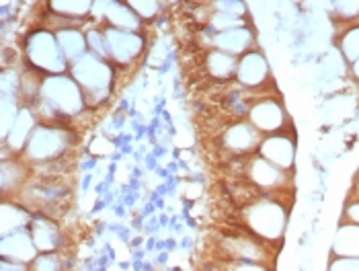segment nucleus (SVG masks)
Here are the masks:
<instances>
[{
    "label": "nucleus",
    "instance_id": "obj_32",
    "mask_svg": "<svg viewBox=\"0 0 359 271\" xmlns=\"http://www.w3.org/2000/svg\"><path fill=\"white\" fill-rule=\"evenodd\" d=\"M349 199H359V175L355 177V183H353V187H351V197Z\"/></svg>",
    "mask_w": 359,
    "mask_h": 271
},
{
    "label": "nucleus",
    "instance_id": "obj_26",
    "mask_svg": "<svg viewBox=\"0 0 359 271\" xmlns=\"http://www.w3.org/2000/svg\"><path fill=\"white\" fill-rule=\"evenodd\" d=\"M86 44H88V54L109 60V52H107V39H105V31L101 25L97 27H88L86 31Z\"/></svg>",
    "mask_w": 359,
    "mask_h": 271
},
{
    "label": "nucleus",
    "instance_id": "obj_6",
    "mask_svg": "<svg viewBox=\"0 0 359 271\" xmlns=\"http://www.w3.org/2000/svg\"><path fill=\"white\" fill-rule=\"evenodd\" d=\"M23 52L29 66L43 77L70 72V64L60 50L55 33L50 29L37 27L29 31L23 41Z\"/></svg>",
    "mask_w": 359,
    "mask_h": 271
},
{
    "label": "nucleus",
    "instance_id": "obj_10",
    "mask_svg": "<svg viewBox=\"0 0 359 271\" xmlns=\"http://www.w3.org/2000/svg\"><path fill=\"white\" fill-rule=\"evenodd\" d=\"M105 39H107V52H109V62L115 66H130L142 58L146 50V37L142 33H132V31H121V29L103 27Z\"/></svg>",
    "mask_w": 359,
    "mask_h": 271
},
{
    "label": "nucleus",
    "instance_id": "obj_9",
    "mask_svg": "<svg viewBox=\"0 0 359 271\" xmlns=\"http://www.w3.org/2000/svg\"><path fill=\"white\" fill-rule=\"evenodd\" d=\"M263 138L265 136L259 134L247 119H236L232 124H226V128L222 130L220 144L230 157L247 159L257 154Z\"/></svg>",
    "mask_w": 359,
    "mask_h": 271
},
{
    "label": "nucleus",
    "instance_id": "obj_4",
    "mask_svg": "<svg viewBox=\"0 0 359 271\" xmlns=\"http://www.w3.org/2000/svg\"><path fill=\"white\" fill-rule=\"evenodd\" d=\"M70 77L83 88L86 107H97L109 99L115 81V66L109 60L86 54L70 66Z\"/></svg>",
    "mask_w": 359,
    "mask_h": 271
},
{
    "label": "nucleus",
    "instance_id": "obj_11",
    "mask_svg": "<svg viewBox=\"0 0 359 271\" xmlns=\"http://www.w3.org/2000/svg\"><path fill=\"white\" fill-rule=\"evenodd\" d=\"M234 81L249 93H255V91L263 88L267 82H271V68H269L265 54L259 50H250L247 54L241 55Z\"/></svg>",
    "mask_w": 359,
    "mask_h": 271
},
{
    "label": "nucleus",
    "instance_id": "obj_12",
    "mask_svg": "<svg viewBox=\"0 0 359 271\" xmlns=\"http://www.w3.org/2000/svg\"><path fill=\"white\" fill-rule=\"evenodd\" d=\"M93 15H97V25L101 27L121 29V31H132V33H140L142 29V21L130 8L128 2H119V0L95 2Z\"/></svg>",
    "mask_w": 359,
    "mask_h": 271
},
{
    "label": "nucleus",
    "instance_id": "obj_15",
    "mask_svg": "<svg viewBox=\"0 0 359 271\" xmlns=\"http://www.w3.org/2000/svg\"><path fill=\"white\" fill-rule=\"evenodd\" d=\"M210 46L226 52L230 55L241 58L250 50H255V33L249 25L236 29H228V31H220V33H212L210 35Z\"/></svg>",
    "mask_w": 359,
    "mask_h": 271
},
{
    "label": "nucleus",
    "instance_id": "obj_22",
    "mask_svg": "<svg viewBox=\"0 0 359 271\" xmlns=\"http://www.w3.org/2000/svg\"><path fill=\"white\" fill-rule=\"evenodd\" d=\"M332 257H351L359 259V226L341 224L334 241H332Z\"/></svg>",
    "mask_w": 359,
    "mask_h": 271
},
{
    "label": "nucleus",
    "instance_id": "obj_31",
    "mask_svg": "<svg viewBox=\"0 0 359 271\" xmlns=\"http://www.w3.org/2000/svg\"><path fill=\"white\" fill-rule=\"evenodd\" d=\"M224 271H271L265 265H255V263H226L222 261Z\"/></svg>",
    "mask_w": 359,
    "mask_h": 271
},
{
    "label": "nucleus",
    "instance_id": "obj_29",
    "mask_svg": "<svg viewBox=\"0 0 359 271\" xmlns=\"http://www.w3.org/2000/svg\"><path fill=\"white\" fill-rule=\"evenodd\" d=\"M329 271H359V259L351 257H332Z\"/></svg>",
    "mask_w": 359,
    "mask_h": 271
},
{
    "label": "nucleus",
    "instance_id": "obj_24",
    "mask_svg": "<svg viewBox=\"0 0 359 271\" xmlns=\"http://www.w3.org/2000/svg\"><path fill=\"white\" fill-rule=\"evenodd\" d=\"M339 50L341 54L347 58L349 64L358 62L359 60V23H353L345 29L339 37H337Z\"/></svg>",
    "mask_w": 359,
    "mask_h": 271
},
{
    "label": "nucleus",
    "instance_id": "obj_1",
    "mask_svg": "<svg viewBox=\"0 0 359 271\" xmlns=\"http://www.w3.org/2000/svg\"><path fill=\"white\" fill-rule=\"evenodd\" d=\"M84 107H86V99L83 88L68 72V74L43 77L37 105L31 109L37 115L39 124L64 126L62 121L66 117L79 115Z\"/></svg>",
    "mask_w": 359,
    "mask_h": 271
},
{
    "label": "nucleus",
    "instance_id": "obj_5",
    "mask_svg": "<svg viewBox=\"0 0 359 271\" xmlns=\"http://www.w3.org/2000/svg\"><path fill=\"white\" fill-rule=\"evenodd\" d=\"M72 142H74V134L66 126L37 124L23 150V159L31 166L60 163L64 161V154H68Z\"/></svg>",
    "mask_w": 359,
    "mask_h": 271
},
{
    "label": "nucleus",
    "instance_id": "obj_33",
    "mask_svg": "<svg viewBox=\"0 0 359 271\" xmlns=\"http://www.w3.org/2000/svg\"><path fill=\"white\" fill-rule=\"evenodd\" d=\"M351 72H353L355 81H359V60H358V62H353V64H351Z\"/></svg>",
    "mask_w": 359,
    "mask_h": 271
},
{
    "label": "nucleus",
    "instance_id": "obj_14",
    "mask_svg": "<svg viewBox=\"0 0 359 271\" xmlns=\"http://www.w3.org/2000/svg\"><path fill=\"white\" fill-rule=\"evenodd\" d=\"M27 230L39 253H57L64 249V232L60 230L54 218L37 214L33 216Z\"/></svg>",
    "mask_w": 359,
    "mask_h": 271
},
{
    "label": "nucleus",
    "instance_id": "obj_17",
    "mask_svg": "<svg viewBox=\"0 0 359 271\" xmlns=\"http://www.w3.org/2000/svg\"><path fill=\"white\" fill-rule=\"evenodd\" d=\"M37 124H39V121H37V115L33 113V109L21 107L17 119L13 121L8 134L4 138V148H8V150L13 152V157H15V154H23L29 138L33 134V130L37 128Z\"/></svg>",
    "mask_w": 359,
    "mask_h": 271
},
{
    "label": "nucleus",
    "instance_id": "obj_7",
    "mask_svg": "<svg viewBox=\"0 0 359 271\" xmlns=\"http://www.w3.org/2000/svg\"><path fill=\"white\" fill-rule=\"evenodd\" d=\"M243 179L255 185L263 195H276L290 190V173L281 171L279 166L265 161L259 154L247 157L243 161Z\"/></svg>",
    "mask_w": 359,
    "mask_h": 271
},
{
    "label": "nucleus",
    "instance_id": "obj_20",
    "mask_svg": "<svg viewBox=\"0 0 359 271\" xmlns=\"http://www.w3.org/2000/svg\"><path fill=\"white\" fill-rule=\"evenodd\" d=\"M57 44L64 58L68 60V64L72 66L74 62L83 60L88 54V44H86V33L81 27H68L55 31Z\"/></svg>",
    "mask_w": 359,
    "mask_h": 271
},
{
    "label": "nucleus",
    "instance_id": "obj_23",
    "mask_svg": "<svg viewBox=\"0 0 359 271\" xmlns=\"http://www.w3.org/2000/svg\"><path fill=\"white\" fill-rule=\"evenodd\" d=\"M93 6H95V2H90V0H52V2H48L50 13H54L62 19H68V21H81L84 17L93 15Z\"/></svg>",
    "mask_w": 359,
    "mask_h": 271
},
{
    "label": "nucleus",
    "instance_id": "obj_2",
    "mask_svg": "<svg viewBox=\"0 0 359 271\" xmlns=\"http://www.w3.org/2000/svg\"><path fill=\"white\" fill-rule=\"evenodd\" d=\"M290 218V206L281 201L276 195H261L259 199L250 201L241 210V224L245 230L252 232L255 237L267 241V243H279L285 234Z\"/></svg>",
    "mask_w": 359,
    "mask_h": 271
},
{
    "label": "nucleus",
    "instance_id": "obj_27",
    "mask_svg": "<svg viewBox=\"0 0 359 271\" xmlns=\"http://www.w3.org/2000/svg\"><path fill=\"white\" fill-rule=\"evenodd\" d=\"M130 8L138 15V19L144 21H152L158 13H161V2H154V0H128Z\"/></svg>",
    "mask_w": 359,
    "mask_h": 271
},
{
    "label": "nucleus",
    "instance_id": "obj_21",
    "mask_svg": "<svg viewBox=\"0 0 359 271\" xmlns=\"http://www.w3.org/2000/svg\"><path fill=\"white\" fill-rule=\"evenodd\" d=\"M31 220H33V212H29L25 206H21L15 199L13 201L4 199V204H2V224H0L2 237L19 232V230H27Z\"/></svg>",
    "mask_w": 359,
    "mask_h": 271
},
{
    "label": "nucleus",
    "instance_id": "obj_19",
    "mask_svg": "<svg viewBox=\"0 0 359 271\" xmlns=\"http://www.w3.org/2000/svg\"><path fill=\"white\" fill-rule=\"evenodd\" d=\"M203 68L212 81L228 82L236 79V68H238V58L236 55L220 52L216 48H210L203 58Z\"/></svg>",
    "mask_w": 359,
    "mask_h": 271
},
{
    "label": "nucleus",
    "instance_id": "obj_18",
    "mask_svg": "<svg viewBox=\"0 0 359 271\" xmlns=\"http://www.w3.org/2000/svg\"><path fill=\"white\" fill-rule=\"evenodd\" d=\"M29 166L31 164L25 159H2V195L4 199H8V195L13 193V199L17 197V193H21V190L27 185L29 177Z\"/></svg>",
    "mask_w": 359,
    "mask_h": 271
},
{
    "label": "nucleus",
    "instance_id": "obj_28",
    "mask_svg": "<svg viewBox=\"0 0 359 271\" xmlns=\"http://www.w3.org/2000/svg\"><path fill=\"white\" fill-rule=\"evenodd\" d=\"M337 8V15L343 19V21H355L359 19V2H337L334 4Z\"/></svg>",
    "mask_w": 359,
    "mask_h": 271
},
{
    "label": "nucleus",
    "instance_id": "obj_25",
    "mask_svg": "<svg viewBox=\"0 0 359 271\" xmlns=\"http://www.w3.org/2000/svg\"><path fill=\"white\" fill-rule=\"evenodd\" d=\"M66 267V259L64 253H39L31 263H29V271H64Z\"/></svg>",
    "mask_w": 359,
    "mask_h": 271
},
{
    "label": "nucleus",
    "instance_id": "obj_8",
    "mask_svg": "<svg viewBox=\"0 0 359 271\" xmlns=\"http://www.w3.org/2000/svg\"><path fill=\"white\" fill-rule=\"evenodd\" d=\"M247 121L261 136L285 134L290 130V115L277 97H261L250 103Z\"/></svg>",
    "mask_w": 359,
    "mask_h": 271
},
{
    "label": "nucleus",
    "instance_id": "obj_16",
    "mask_svg": "<svg viewBox=\"0 0 359 271\" xmlns=\"http://www.w3.org/2000/svg\"><path fill=\"white\" fill-rule=\"evenodd\" d=\"M0 251H2V259L4 261L21 263V265H29L39 255V251H37V246L33 243L29 230H19V232L2 237Z\"/></svg>",
    "mask_w": 359,
    "mask_h": 271
},
{
    "label": "nucleus",
    "instance_id": "obj_30",
    "mask_svg": "<svg viewBox=\"0 0 359 271\" xmlns=\"http://www.w3.org/2000/svg\"><path fill=\"white\" fill-rule=\"evenodd\" d=\"M341 224H355V226H359V199H349L345 204Z\"/></svg>",
    "mask_w": 359,
    "mask_h": 271
},
{
    "label": "nucleus",
    "instance_id": "obj_13",
    "mask_svg": "<svg viewBox=\"0 0 359 271\" xmlns=\"http://www.w3.org/2000/svg\"><path fill=\"white\" fill-rule=\"evenodd\" d=\"M257 154L279 166L281 171L290 173L296 163V140L290 134L265 136Z\"/></svg>",
    "mask_w": 359,
    "mask_h": 271
},
{
    "label": "nucleus",
    "instance_id": "obj_3",
    "mask_svg": "<svg viewBox=\"0 0 359 271\" xmlns=\"http://www.w3.org/2000/svg\"><path fill=\"white\" fill-rule=\"evenodd\" d=\"M216 257L226 263H255L271 270V259L276 255L273 243L255 237L249 230H224L214 239Z\"/></svg>",
    "mask_w": 359,
    "mask_h": 271
}]
</instances>
